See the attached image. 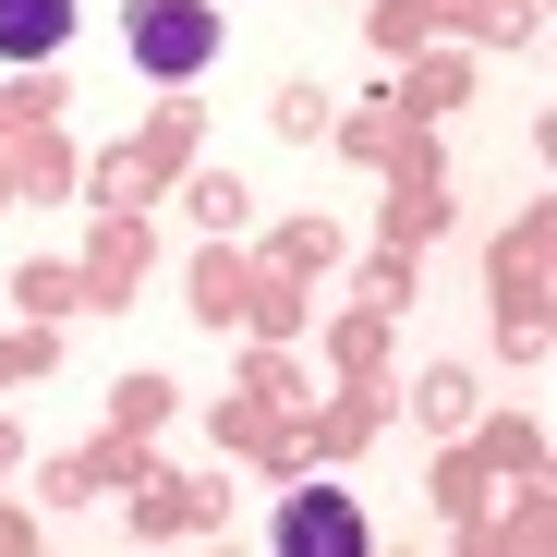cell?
I'll list each match as a JSON object with an SVG mask.
<instances>
[{"instance_id": "7a4b0ae2", "label": "cell", "mask_w": 557, "mask_h": 557, "mask_svg": "<svg viewBox=\"0 0 557 557\" xmlns=\"http://www.w3.org/2000/svg\"><path fill=\"white\" fill-rule=\"evenodd\" d=\"M73 25V0H0V61H49Z\"/></svg>"}, {"instance_id": "6da1fadb", "label": "cell", "mask_w": 557, "mask_h": 557, "mask_svg": "<svg viewBox=\"0 0 557 557\" xmlns=\"http://www.w3.org/2000/svg\"><path fill=\"white\" fill-rule=\"evenodd\" d=\"M134 61L146 73H207L219 61V13H207V0H146V13H134Z\"/></svg>"}, {"instance_id": "3957f363", "label": "cell", "mask_w": 557, "mask_h": 557, "mask_svg": "<svg viewBox=\"0 0 557 557\" xmlns=\"http://www.w3.org/2000/svg\"><path fill=\"white\" fill-rule=\"evenodd\" d=\"M278 545H292V557H315V545H327V557H351V545H363V521H351L339 497H304L292 521H278Z\"/></svg>"}]
</instances>
